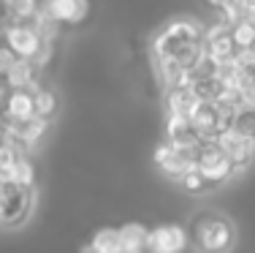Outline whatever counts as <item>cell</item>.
<instances>
[{
	"mask_svg": "<svg viewBox=\"0 0 255 253\" xmlns=\"http://www.w3.org/2000/svg\"><path fill=\"white\" fill-rule=\"evenodd\" d=\"M193 240H196V248L201 253H228L234 248L236 232L234 224L223 213L204 210L193 218Z\"/></svg>",
	"mask_w": 255,
	"mask_h": 253,
	"instance_id": "cell-1",
	"label": "cell"
},
{
	"mask_svg": "<svg viewBox=\"0 0 255 253\" xmlns=\"http://www.w3.org/2000/svg\"><path fill=\"white\" fill-rule=\"evenodd\" d=\"M33 213V188L0 174V224L19 226Z\"/></svg>",
	"mask_w": 255,
	"mask_h": 253,
	"instance_id": "cell-2",
	"label": "cell"
},
{
	"mask_svg": "<svg viewBox=\"0 0 255 253\" xmlns=\"http://www.w3.org/2000/svg\"><path fill=\"white\" fill-rule=\"evenodd\" d=\"M196 166L212 185H220V183H226V180H231L236 174V169H234V164H231V158L226 155V150H223L215 139L201 144Z\"/></svg>",
	"mask_w": 255,
	"mask_h": 253,
	"instance_id": "cell-3",
	"label": "cell"
},
{
	"mask_svg": "<svg viewBox=\"0 0 255 253\" xmlns=\"http://www.w3.org/2000/svg\"><path fill=\"white\" fill-rule=\"evenodd\" d=\"M217 144H220L223 150H226V155L231 158V164H234L236 172H242V169H247L250 166V161H253V153H255V147H253V136H247V134H242L236 125H228V128H223L220 134H217Z\"/></svg>",
	"mask_w": 255,
	"mask_h": 253,
	"instance_id": "cell-4",
	"label": "cell"
},
{
	"mask_svg": "<svg viewBox=\"0 0 255 253\" xmlns=\"http://www.w3.org/2000/svg\"><path fill=\"white\" fill-rule=\"evenodd\" d=\"M90 11V0H44L38 5V14H44L46 19L63 25H79Z\"/></svg>",
	"mask_w": 255,
	"mask_h": 253,
	"instance_id": "cell-5",
	"label": "cell"
},
{
	"mask_svg": "<svg viewBox=\"0 0 255 253\" xmlns=\"http://www.w3.org/2000/svg\"><path fill=\"white\" fill-rule=\"evenodd\" d=\"M187 248V232L177 224L155 226L147 237V251L144 253H185Z\"/></svg>",
	"mask_w": 255,
	"mask_h": 253,
	"instance_id": "cell-6",
	"label": "cell"
},
{
	"mask_svg": "<svg viewBox=\"0 0 255 253\" xmlns=\"http://www.w3.org/2000/svg\"><path fill=\"white\" fill-rule=\"evenodd\" d=\"M3 38H5V46H8L16 57H25V60H33L35 52L44 44V38H41V33L35 30V25L33 27L30 25H14L3 33Z\"/></svg>",
	"mask_w": 255,
	"mask_h": 253,
	"instance_id": "cell-7",
	"label": "cell"
},
{
	"mask_svg": "<svg viewBox=\"0 0 255 253\" xmlns=\"http://www.w3.org/2000/svg\"><path fill=\"white\" fill-rule=\"evenodd\" d=\"M152 161H155V166L160 169L166 177H174V180H179L182 174L187 172V169L196 164L190 155H185V153H182V150L177 147V144H171V142L157 144L155 153H152Z\"/></svg>",
	"mask_w": 255,
	"mask_h": 253,
	"instance_id": "cell-8",
	"label": "cell"
},
{
	"mask_svg": "<svg viewBox=\"0 0 255 253\" xmlns=\"http://www.w3.org/2000/svg\"><path fill=\"white\" fill-rule=\"evenodd\" d=\"M30 117H35L33 90L30 87L11 90L5 95V120H30Z\"/></svg>",
	"mask_w": 255,
	"mask_h": 253,
	"instance_id": "cell-9",
	"label": "cell"
},
{
	"mask_svg": "<svg viewBox=\"0 0 255 253\" xmlns=\"http://www.w3.org/2000/svg\"><path fill=\"white\" fill-rule=\"evenodd\" d=\"M3 82H5V87H11V90L33 87L35 84V63L33 60H25V57H16L14 63H11V68L3 74Z\"/></svg>",
	"mask_w": 255,
	"mask_h": 253,
	"instance_id": "cell-10",
	"label": "cell"
},
{
	"mask_svg": "<svg viewBox=\"0 0 255 253\" xmlns=\"http://www.w3.org/2000/svg\"><path fill=\"white\" fill-rule=\"evenodd\" d=\"M147 237H149V229L141 226V224H125L120 226V240H123L125 248H133V251H147Z\"/></svg>",
	"mask_w": 255,
	"mask_h": 253,
	"instance_id": "cell-11",
	"label": "cell"
},
{
	"mask_svg": "<svg viewBox=\"0 0 255 253\" xmlns=\"http://www.w3.org/2000/svg\"><path fill=\"white\" fill-rule=\"evenodd\" d=\"M166 35H171V38H179V41H201L204 38V30L198 22L193 19H174L171 25L163 30Z\"/></svg>",
	"mask_w": 255,
	"mask_h": 253,
	"instance_id": "cell-12",
	"label": "cell"
},
{
	"mask_svg": "<svg viewBox=\"0 0 255 253\" xmlns=\"http://www.w3.org/2000/svg\"><path fill=\"white\" fill-rule=\"evenodd\" d=\"M228 27H231V38H234L239 52L255 46V19H242V22H234Z\"/></svg>",
	"mask_w": 255,
	"mask_h": 253,
	"instance_id": "cell-13",
	"label": "cell"
},
{
	"mask_svg": "<svg viewBox=\"0 0 255 253\" xmlns=\"http://www.w3.org/2000/svg\"><path fill=\"white\" fill-rule=\"evenodd\" d=\"M120 245H123L120 229H98V232L93 234V240H90V248L95 253H114Z\"/></svg>",
	"mask_w": 255,
	"mask_h": 253,
	"instance_id": "cell-14",
	"label": "cell"
},
{
	"mask_svg": "<svg viewBox=\"0 0 255 253\" xmlns=\"http://www.w3.org/2000/svg\"><path fill=\"white\" fill-rule=\"evenodd\" d=\"M179 185L187 191V194H193V196H201V194H206V191L215 188V185H212L209 180H206L204 174L198 172V166H196V164H193V166H190V169H187V172L179 177Z\"/></svg>",
	"mask_w": 255,
	"mask_h": 253,
	"instance_id": "cell-15",
	"label": "cell"
},
{
	"mask_svg": "<svg viewBox=\"0 0 255 253\" xmlns=\"http://www.w3.org/2000/svg\"><path fill=\"white\" fill-rule=\"evenodd\" d=\"M33 90V101H35V117H44L49 120L54 112H57V98H54V93L49 87H30Z\"/></svg>",
	"mask_w": 255,
	"mask_h": 253,
	"instance_id": "cell-16",
	"label": "cell"
},
{
	"mask_svg": "<svg viewBox=\"0 0 255 253\" xmlns=\"http://www.w3.org/2000/svg\"><path fill=\"white\" fill-rule=\"evenodd\" d=\"M3 177H8V180H16V183H22V185H30L33 188V183H35V169L33 164L22 155L19 161H16L14 166H11V172L8 174H3Z\"/></svg>",
	"mask_w": 255,
	"mask_h": 253,
	"instance_id": "cell-17",
	"label": "cell"
},
{
	"mask_svg": "<svg viewBox=\"0 0 255 253\" xmlns=\"http://www.w3.org/2000/svg\"><path fill=\"white\" fill-rule=\"evenodd\" d=\"M22 158V150L16 147L14 142H0V174H8L11 172V166L16 164V161Z\"/></svg>",
	"mask_w": 255,
	"mask_h": 253,
	"instance_id": "cell-18",
	"label": "cell"
},
{
	"mask_svg": "<svg viewBox=\"0 0 255 253\" xmlns=\"http://www.w3.org/2000/svg\"><path fill=\"white\" fill-rule=\"evenodd\" d=\"M3 5L11 11L14 16L25 19V16H33L38 11V0H3Z\"/></svg>",
	"mask_w": 255,
	"mask_h": 253,
	"instance_id": "cell-19",
	"label": "cell"
},
{
	"mask_svg": "<svg viewBox=\"0 0 255 253\" xmlns=\"http://www.w3.org/2000/svg\"><path fill=\"white\" fill-rule=\"evenodd\" d=\"M14 60H16V55L8 49V46H3V49H0V74H5V71L11 68V63H14Z\"/></svg>",
	"mask_w": 255,
	"mask_h": 253,
	"instance_id": "cell-20",
	"label": "cell"
},
{
	"mask_svg": "<svg viewBox=\"0 0 255 253\" xmlns=\"http://www.w3.org/2000/svg\"><path fill=\"white\" fill-rule=\"evenodd\" d=\"M5 136H8V120L0 117V142H5Z\"/></svg>",
	"mask_w": 255,
	"mask_h": 253,
	"instance_id": "cell-21",
	"label": "cell"
},
{
	"mask_svg": "<svg viewBox=\"0 0 255 253\" xmlns=\"http://www.w3.org/2000/svg\"><path fill=\"white\" fill-rule=\"evenodd\" d=\"M206 3H209V5H220V8H223V5L228 3V0H206Z\"/></svg>",
	"mask_w": 255,
	"mask_h": 253,
	"instance_id": "cell-22",
	"label": "cell"
}]
</instances>
